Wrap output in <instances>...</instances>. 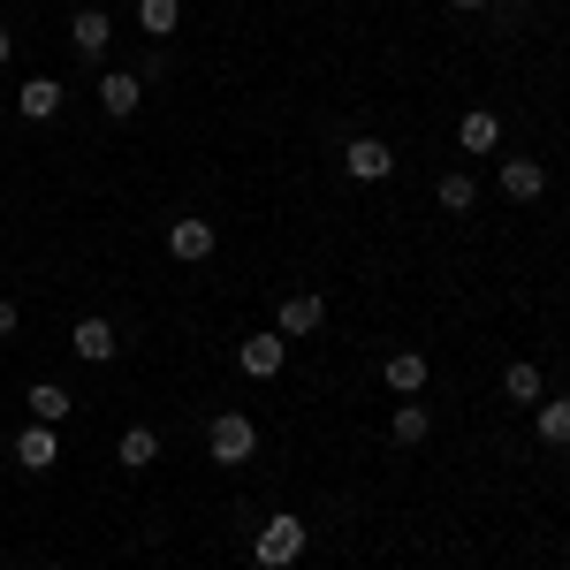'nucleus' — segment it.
Returning <instances> with one entry per match:
<instances>
[{
	"instance_id": "nucleus-13",
	"label": "nucleus",
	"mask_w": 570,
	"mask_h": 570,
	"mask_svg": "<svg viewBox=\"0 0 570 570\" xmlns=\"http://www.w3.org/2000/svg\"><path fill=\"white\" fill-rule=\"evenodd\" d=\"M381 381L395 395H426V351H389L381 357Z\"/></svg>"
},
{
	"instance_id": "nucleus-12",
	"label": "nucleus",
	"mask_w": 570,
	"mask_h": 570,
	"mask_svg": "<svg viewBox=\"0 0 570 570\" xmlns=\"http://www.w3.org/2000/svg\"><path fill=\"white\" fill-rule=\"evenodd\" d=\"M456 145H464V153H502V115H494V107H472V115H464V122H456Z\"/></svg>"
},
{
	"instance_id": "nucleus-15",
	"label": "nucleus",
	"mask_w": 570,
	"mask_h": 570,
	"mask_svg": "<svg viewBox=\"0 0 570 570\" xmlns=\"http://www.w3.org/2000/svg\"><path fill=\"white\" fill-rule=\"evenodd\" d=\"M532 434L548 441V449H570V395H540L532 403Z\"/></svg>"
},
{
	"instance_id": "nucleus-6",
	"label": "nucleus",
	"mask_w": 570,
	"mask_h": 570,
	"mask_svg": "<svg viewBox=\"0 0 570 570\" xmlns=\"http://www.w3.org/2000/svg\"><path fill=\"white\" fill-rule=\"evenodd\" d=\"M69 46H77V61H107V46H115V16L107 8H77V23H69Z\"/></svg>"
},
{
	"instance_id": "nucleus-23",
	"label": "nucleus",
	"mask_w": 570,
	"mask_h": 570,
	"mask_svg": "<svg viewBox=\"0 0 570 570\" xmlns=\"http://www.w3.org/2000/svg\"><path fill=\"white\" fill-rule=\"evenodd\" d=\"M16 327H23V312H16V297H0V343H8Z\"/></svg>"
},
{
	"instance_id": "nucleus-26",
	"label": "nucleus",
	"mask_w": 570,
	"mask_h": 570,
	"mask_svg": "<svg viewBox=\"0 0 570 570\" xmlns=\"http://www.w3.org/2000/svg\"><path fill=\"white\" fill-rule=\"evenodd\" d=\"M39 570H61V563H39Z\"/></svg>"
},
{
	"instance_id": "nucleus-25",
	"label": "nucleus",
	"mask_w": 570,
	"mask_h": 570,
	"mask_svg": "<svg viewBox=\"0 0 570 570\" xmlns=\"http://www.w3.org/2000/svg\"><path fill=\"white\" fill-rule=\"evenodd\" d=\"M8 53H16V39H8V23H0V61H8Z\"/></svg>"
},
{
	"instance_id": "nucleus-21",
	"label": "nucleus",
	"mask_w": 570,
	"mask_h": 570,
	"mask_svg": "<svg viewBox=\"0 0 570 570\" xmlns=\"http://www.w3.org/2000/svg\"><path fill=\"white\" fill-rule=\"evenodd\" d=\"M502 395H510V403H540V395H548V381H540V365H525V357H518V365L502 373Z\"/></svg>"
},
{
	"instance_id": "nucleus-16",
	"label": "nucleus",
	"mask_w": 570,
	"mask_h": 570,
	"mask_svg": "<svg viewBox=\"0 0 570 570\" xmlns=\"http://www.w3.org/2000/svg\"><path fill=\"white\" fill-rule=\"evenodd\" d=\"M16 115H23V122H53V115H61V85H53V77H31V85L16 91Z\"/></svg>"
},
{
	"instance_id": "nucleus-19",
	"label": "nucleus",
	"mask_w": 570,
	"mask_h": 570,
	"mask_svg": "<svg viewBox=\"0 0 570 570\" xmlns=\"http://www.w3.org/2000/svg\"><path fill=\"white\" fill-rule=\"evenodd\" d=\"M434 198H441V214H472V206H480V176H464V168H449V176L434 183Z\"/></svg>"
},
{
	"instance_id": "nucleus-5",
	"label": "nucleus",
	"mask_w": 570,
	"mask_h": 570,
	"mask_svg": "<svg viewBox=\"0 0 570 570\" xmlns=\"http://www.w3.org/2000/svg\"><path fill=\"white\" fill-rule=\"evenodd\" d=\"M494 183H502V198H518V206H532V198H548V168H540L532 153H502V168H494Z\"/></svg>"
},
{
	"instance_id": "nucleus-3",
	"label": "nucleus",
	"mask_w": 570,
	"mask_h": 570,
	"mask_svg": "<svg viewBox=\"0 0 570 570\" xmlns=\"http://www.w3.org/2000/svg\"><path fill=\"white\" fill-rule=\"evenodd\" d=\"M320 327H327V297H320V289H289V297L274 305V335H282V343H305Z\"/></svg>"
},
{
	"instance_id": "nucleus-14",
	"label": "nucleus",
	"mask_w": 570,
	"mask_h": 570,
	"mask_svg": "<svg viewBox=\"0 0 570 570\" xmlns=\"http://www.w3.org/2000/svg\"><path fill=\"white\" fill-rule=\"evenodd\" d=\"M389 434L403 441V449H419V441L434 434V411H426V395H403V403H395V411H389Z\"/></svg>"
},
{
	"instance_id": "nucleus-2",
	"label": "nucleus",
	"mask_w": 570,
	"mask_h": 570,
	"mask_svg": "<svg viewBox=\"0 0 570 570\" xmlns=\"http://www.w3.org/2000/svg\"><path fill=\"white\" fill-rule=\"evenodd\" d=\"M252 556H259L266 570H289L305 556V518H297V510H274V518L252 532Z\"/></svg>"
},
{
	"instance_id": "nucleus-24",
	"label": "nucleus",
	"mask_w": 570,
	"mask_h": 570,
	"mask_svg": "<svg viewBox=\"0 0 570 570\" xmlns=\"http://www.w3.org/2000/svg\"><path fill=\"white\" fill-rule=\"evenodd\" d=\"M449 8H456V16H480V8H487V0H449Z\"/></svg>"
},
{
	"instance_id": "nucleus-8",
	"label": "nucleus",
	"mask_w": 570,
	"mask_h": 570,
	"mask_svg": "<svg viewBox=\"0 0 570 570\" xmlns=\"http://www.w3.org/2000/svg\"><path fill=\"white\" fill-rule=\"evenodd\" d=\"M69 351L85 357V365H115V357H122V335H115V320H99V312H91V320H77Z\"/></svg>"
},
{
	"instance_id": "nucleus-11",
	"label": "nucleus",
	"mask_w": 570,
	"mask_h": 570,
	"mask_svg": "<svg viewBox=\"0 0 570 570\" xmlns=\"http://www.w3.org/2000/svg\"><path fill=\"white\" fill-rule=\"evenodd\" d=\"M16 464H23V472H53V464H61V426H39V419H31V426L16 434Z\"/></svg>"
},
{
	"instance_id": "nucleus-4",
	"label": "nucleus",
	"mask_w": 570,
	"mask_h": 570,
	"mask_svg": "<svg viewBox=\"0 0 570 570\" xmlns=\"http://www.w3.org/2000/svg\"><path fill=\"white\" fill-rule=\"evenodd\" d=\"M214 244H220L214 220H198V214L168 220V259H176V266H206V259H214Z\"/></svg>"
},
{
	"instance_id": "nucleus-1",
	"label": "nucleus",
	"mask_w": 570,
	"mask_h": 570,
	"mask_svg": "<svg viewBox=\"0 0 570 570\" xmlns=\"http://www.w3.org/2000/svg\"><path fill=\"white\" fill-rule=\"evenodd\" d=\"M206 456H214L220 472H244V464L259 456V419H252V411H214V426H206Z\"/></svg>"
},
{
	"instance_id": "nucleus-10",
	"label": "nucleus",
	"mask_w": 570,
	"mask_h": 570,
	"mask_svg": "<svg viewBox=\"0 0 570 570\" xmlns=\"http://www.w3.org/2000/svg\"><path fill=\"white\" fill-rule=\"evenodd\" d=\"M137 99H145V77H137V69H99V107H107L115 122H130Z\"/></svg>"
},
{
	"instance_id": "nucleus-9",
	"label": "nucleus",
	"mask_w": 570,
	"mask_h": 570,
	"mask_svg": "<svg viewBox=\"0 0 570 570\" xmlns=\"http://www.w3.org/2000/svg\"><path fill=\"white\" fill-rule=\"evenodd\" d=\"M236 365H244L252 381H274V373L289 365V343H282L274 327H259V335H244V351H236Z\"/></svg>"
},
{
	"instance_id": "nucleus-22",
	"label": "nucleus",
	"mask_w": 570,
	"mask_h": 570,
	"mask_svg": "<svg viewBox=\"0 0 570 570\" xmlns=\"http://www.w3.org/2000/svg\"><path fill=\"white\" fill-rule=\"evenodd\" d=\"M168 69H176V53H168V46H153V53H145V69H137V77H145V85H160V77H168Z\"/></svg>"
},
{
	"instance_id": "nucleus-17",
	"label": "nucleus",
	"mask_w": 570,
	"mask_h": 570,
	"mask_svg": "<svg viewBox=\"0 0 570 570\" xmlns=\"http://www.w3.org/2000/svg\"><path fill=\"white\" fill-rule=\"evenodd\" d=\"M115 456H122V472H153V464H160V434H153V426H122Z\"/></svg>"
},
{
	"instance_id": "nucleus-20",
	"label": "nucleus",
	"mask_w": 570,
	"mask_h": 570,
	"mask_svg": "<svg viewBox=\"0 0 570 570\" xmlns=\"http://www.w3.org/2000/svg\"><path fill=\"white\" fill-rule=\"evenodd\" d=\"M137 23H145V39H176L183 0H137Z\"/></svg>"
},
{
	"instance_id": "nucleus-7",
	"label": "nucleus",
	"mask_w": 570,
	"mask_h": 570,
	"mask_svg": "<svg viewBox=\"0 0 570 570\" xmlns=\"http://www.w3.org/2000/svg\"><path fill=\"white\" fill-rule=\"evenodd\" d=\"M343 176H351V183H389L395 176V153L381 145V137H351V145H343Z\"/></svg>"
},
{
	"instance_id": "nucleus-18",
	"label": "nucleus",
	"mask_w": 570,
	"mask_h": 570,
	"mask_svg": "<svg viewBox=\"0 0 570 570\" xmlns=\"http://www.w3.org/2000/svg\"><path fill=\"white\" fill-rule=\"evenodd\" d=\"M23 411L39 419V426H61L77 403H69V389H53V381H31V395H23Z\"/></svg>"
}]
</instances>
